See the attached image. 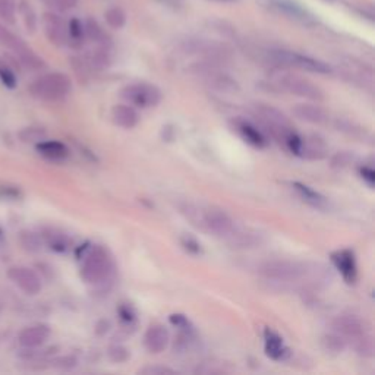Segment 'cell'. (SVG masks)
Masks as SVG:
<instances>
[{
	"instance_id": "6da1fadb",
	"label": "cell",
	"mask_w": 375,
	"mask_h": 375,
	"mask_svg": "<svg viewBox=\"0 0 375 375\" xmlns=\"http://www.w3.org/2000/svg\"><path fill=\"white\" fill-rule=\"evenodd\" d=\"M115 264L107 249L103 246H93L84 255L81 277L89 284H103L113 276Z\"/></svg>"
},
{
	"instance_id": "7a4b0ae2",
	"label": "cell",
	"mask_w": 375,
	"mask_h": 375,
	"mask_svg": "<svg viewBox=\"0 0 375 375\" xmlns=\"http://www.w3.org/2000/svg\"><path fill=\"white\" fill-rule=\"evenodd\" d=\"M30 94L43 102H60L72 91V81L65 73L52 72L37 78L30 85Z\"/></svg>"
},
{
	"instance_id": "3957f363",
	"label": "cell",
	"mask_w": 375,
	"mask_h": 375,
	"mask_svg": "<svg viewBox=\"0 0 375 375\" xmlns=\"http://www.w3.org/2000/svg\"><path fill=\"white\" fill-rule=\"evenodd\" d=\"M259 274L262 277L276 282H296L308 274L307 264L298 261L287 259H276L267 261L259 266Z\"/></svg>"
},
{
	"instance_id": "277c9868",
	"label": "cell",
	"mask_w": 375,
	"mask_h": 375,
	"mask_svg": "<svg viewBox=\"0 0 375 375\" xmlns=\"http://www.w3.org/2000/svg\"><path fill=\"white\" fill-rule=\"evenodd\" d=\"M270 56L274 64H277L280 66L296 68L312 73L331 72V68L327 64H324V62L296 52H289V50H273V52H270Z\"/></svg>"
},
{
	"instance_id": "5b68a950",
	"label": "cell",
	"mask_w": 375,
	"mask_h": 375,
	"mask_svg": "<svg viewBox=\"0 0 375 375\" xmlns=\"http://www.w3.org/2000/svg\"><path fill=\"white\" fill-rule=\"evenodd\" d=\"M120 95L123 100H127L129 104L143 109L154 107L161 102V91L156 85L147 82H136L127 85L120 91Z\"/></svg>"
},
{
	"instance_id": "8992f818",
	"label": "cell",
	"mask_w": 375,
	"mask_h": 375,
	"mask_svg": "<svg viewBox=\"0 0 375 375\" xmlns=\"http://www.w3.org/2000/svg\"><path fill=\"white\" fill-rule=\"evenodd\" d=\"M201 224L216 236H230L233 233V220L226 211L211 207L201 212Z\"/></svg>"
},
{
	"instance_id": "52a82bcc",
	"label": "cell",
	"mask_w": 375,
	"mask_h": 375,
	"mask_svg": "<svg viewBox=\"0 0 375 375\" xmlns=\"http://www.w3.org/2000/svg\"><path fill=\"white\" fill-rule=\"evenodd\" d=\"M8 277L27 295H37L42 292V279L33 268L25 266H15L8 270Z\"/></svg>"
},
{
	"instance_id": "ba28073f",
	"label": "cell",
	"mask_w": 375,
	"mask_h": 375,
	"mask_svg": "<svg viewBox=\"0 0 375 375\" xmlns=\"http://www.w3.org/2000/svg\"><path fill=\"white\" fill-rule=\"evenodd\" d=\"M280 85L291 94L312 100V102H320V100L324 98V93L317 85L304 78L295 77V75H284V77L280 78Z\"/></svg>"
},
{
	"instance_id": "9c48e42d",
	"label": "cell",
	"mask_w": 375,
	"mask_h": 375,
	"mask_svg": "<svg viewBox=\"0 0 375 375\" xmlns=\"http://www.w3.org/2000/svg\"><path fill=\"white\" fill-rule=\"evenodd\" d=\"M331 261L342 274L346 283L352 284L356 282L358 277V267H356V258L351 249H340L331 254Z\"/></svg>"
},
{
	"instance_id": "30bf717a",
	"label": "cell",
	"mask_w": 375,
	"mask_h": 375,
	"mask_svg": "<svg viewBox=\"0 0 375 375\" xmlns=\"http://www.w3.org/2000/svg\"><path fill=\"white\" fill-rule=\"evenodd\" d=\"M170 336L165 326L161 324H153L149 326L144 334V345L149 354H161L169 346Z\"/></svg>"
},
{
	"instance_id": "8fae6325",
	"label": "cell",
	"mask_w": 375,
	"mask_h": 375,
	"mask_svg": "<svg viewBox=\"0 0 375 375\" xmlns=\"http://www.w3.org/2000/svg\"><path fill=\"white\" fill-rule=\"evenodd\" d=\"M333 329L337 334L342 337H347V339H358V337L364 336L365 324L356 315H340L333 321Z\"/></svg>"
},
{
	"instance_id": "7c38bea8",
	"label": "cell",
	"mask_w": 375,
	"mask_h": 375,
	"mask_svg": "<svg viewBox=\"0 0 375 375\" xmlns=\"http://www.w3.org/2000/svg\"><path fill=\"white\" fill-rule=\"evenodd\" d=\"M50 337V329L46 324H35V326L24 329L18 336V343L25 349H35L44 345Z\"/></svg>"
},
{
	"instance_id": "4fadbf2b",
	"label": "cell",
	"mask_w": 375,
	"mask_h": 375,
	"mask_svg": "<svg viewBox=\"0 0 375 375\" xmlns=\"http://www.w3.org/2000/svg\"><path fill=\"white\" fill-rule=\"evenodd\" d=\"M293 115L304 122L312 123V125H326L329 123V113L322 107L317 104H296L293 109Z\"/></svg>"
},
{
	"instance_id": "5bb4252c",
	"label": "cell",
	"mask_w": 375,
	"mask_h": 375,
	"mask_svg": "<svg viewBox=\"0 0 375 375\" xmlns=\"http://www.w3.org/2000/svg\"><path fill=\"white\" fill-rule=\"evenodd\" d=\"M44 28L48 40L55 43L56 46H62L66 43L68 31L65 28V24L57 15L48 14L44 17Z\"/></svg>"
},
{
	"instance_id": "9a60e30c",
	"label": "cell",
	"mask_w": 375,
	"mask_h": 375,
	"mask_svg": "<svg viewBox=\"0 0 375 375\" xmlns=\"http://www.w3.org/2000/svg\"><path fill=\"white\" fill-rule=\"evenodd\" d=\"M111 119L123 129H132L138 125L140 116L136 110L129 104H116L111 109Z\"/></svg>"
},
{
	"instance_id": "2e32d148",
	"label": "cell",
	"mask_w": 375,
	"mask_h": 375,
	"mask_svg": "<svg viewBox=\"0 0 375 375\" xmlns=\"http://www.w3.org/2000/svg\"><path fill=\"white\" fill-rule=\"evenodd\" d=\"M37 152L47 160L62 161L69 157V148L60 141H40L37 144Z\"/></svg>"
},
{
	"instance_id": "e0dca14e",
	"label": "cell",
	"mask_w": 375,
	"mask_h": 375,
	"mask_svg": "<svg viewBox=\"0 0 375 375\" xmlns=\"http://www.w3.org/2000/svg\"><path fill=\"white\" fill-rule=\"evenodd\" d=\"M264 345L266 354L274 360H282L289 355V351H287V347L284 346L282 337L270 329L264 331Z\"/></svg>"
},
{
	"instance_id": "ac0fdd59",
	"label": "cell",
	"mask_w": 375,
	"mask_h": 375,
	"mask_svg": "<svg viewBox=\"0 0 375 375\" xmlns=\"http://www.w3.org/2000/svg\"><path fill=\"white\" fill-rule=\"evenodd\" d=\"M235 127H236V131L239 132V135L248 144H251L253 147H257V148H262L267 145L264 134H262L259 129H257L254 125H251L249 122L237 120L235 123Z\"/></svg>"
},
{
	"instance_id": "d6986e66",
	"label": "cell",
	"mask_w": 375,
	"mask_h": 375,
	"mask_svg": "<svg viewBox=\"0 0 375 375\" xmlns=\"http://www.w3.org/2000/svg\"><path fill=\"white\" fill-rule=\"evenodd\" d=\"M274 6H276L280 12H283L284 15L291 17L292 19L301 21L304 24H307L311 19L308 12L304 10L299 5H296L295 2H292V0H274Z\"/></svg>"
},
{
	"instance_id": "ffe728a7",
	"label": "cell",
	"mask_w": 375,
	"mask_h": 375,
	"mask_svg": "<svg viewBox=\"0 0 375 375\" xmlns=\"http://www.w3.org/2000/svg\"><path fill=\"white\" fill-rule=\"evenodd\" d=\"M43 237H44L46 244L48 245V248L53 249V251H56V253H66L71 246L69 237L65 233H62L56 229L46 230Z\"/></svg>"
},
{
	"instance_id": "44dd1931",
	"label": "cell",
	"mask_w": 375,
	"mask_h": 375,
	"mask_svg": "<svg viewBox=\"0 0 375 375\" xmlns=\"http://www.w3.org/2000/svg\"><path fill=\"white\" fill-rule=\"evenodd\" d=\"M292 186L295 188V191L299 194V196H301L304 201L308 203L309 205L317 207V208H324L327 205L326 198H324L321 194H318L317 191L311 190L309 186H307L304 183H299V182L292 183Z\"/></svg>"
},
{
	"instance_id": "7402d4cb",
	"label": "cell",
	"mask_w": 375,
	"mask_h": 375,
	"mask_svg": "<svg viewBox=\"0 0 375 375\" xmlns=\"http://www.w3.org/2000/svg\"><path fill=\"white\" fill-rule=\"evenodd\" d=\"M322 347H324V351L329 354L339 355L345 351L346 340L340 334H329L322 339Z\"/></svg>"
},
{
	"instance_id": "603a6c76",
	"label": "cell",
	"mask_w": 375,
	"mask_h": 375,
	"mask_svg": "<svg viewBox=\"0 0 375 375\" xmlns=\"http://www.w3.org/2000/svg\"><path fill=\"white\" fill-rule=\"evenodd\" d=\"M21 245L24 246V249H27L30 253H37L42 249V239L39 235H35L33 232H22Z\"/></svg>"
},
{
	"instance_id": "cb8c5ba5",
	"label": "cell",
	"mask_w": 375,
	"mask_h": 375,
	"mask_svg": "<svg viewBox=\"0 0 375 375\" xmlns=\"http://www.w3.org/2000/svg\"><path fill=\"white\" fill-rule=\"evenodd\" d=\"M0 82H2L6 89H15L18 80L15 72L6 64V62L0 60Z\"/></svg>"
},
{
	"instance_id": "d4e9b609",
	"label": "cell",
	"mask_w": 375,
	"mask_h": 375,
	"mask_svg": "<svg viewBox=\"0 0 375 375\" xmlns=\"http://www.w3.org/2000/svg\"><path fill=\"white\" fill-rule=\"evenodd\" d=\"M106 21L111 28L119 30L127 22V15H125V12L120 8H111L106 12Z\"/></svg>"
},
{
	"instance_id": "484cf974",
	"label": "cell",
	"mask_w": 375,
	"mask_h": 375,
	"mask_svg": "<svg viewBox=\"0 0 375 375\" xmlns=\"http://www.w3.org/2000/svg\"><path fill=\"white\" fill-rule=\"evenodd\" d=\"M355 349H356V352L362 356H372L374 355L372 337L368 336L367 333L364 336L358 337V339H355Z\"/></svg>"
},
{
	"instance_id": "4316f807",
	"label": "cell",
	"mask_w": 375,
	"mask_h": 375,
	"mask_svg": "<svg viewBox=\"0 0 375 375\" xmlns=\"http://www.w3.org/2000/svg\"><path fill=\"white\" fill-rule=\"evenodd\" d=\"M15 12H17L15 0H0V17H2L5 21L14 22Z\"/></svg>"
},
{
	"instance_id": "83f0119b",
	"label": "cell",
	"mask_w": 375,
	"mask_h": 375,
	"mask_svg": "<svg viewBox=\"0 0 375 375\" xmlns=\"http://www.w3.org/2000/svg\"><path fill=\"white\" fill-rule=\"evenodd\" d=\"M84 35H85V28H84V25L81 24V21L78 19H72L69 22V27H68V37L75 42V43H81L82 39H84Z\"/></svg>"
},
{
	"instance_id": "f1b7e54d",
	"label": "cell",
	"mask_w": 375,
	"mask_h": 375,
	"mask_svg": "<svg viewBox=\"0 0 375 375\" xmlns=\"http://www.w3.org/2000/svg\"><path fill=\"white\" fill-rule=\"evenodd\" d=\"M109 358L111 362H115V364H122V362L128 360L129 352L128 349H125L123 346H111L109 349Z\"/></svg>"
},
{
	"instance_id": "f546056e",
	"label": "cell",
	"mask_w": 375,
	"mask_h": 375,
	"mask_svg": "<svg viewBox=\"0 0 375 375\" xmlns=\"http://www.w3.org/2000/svg\"><path fill=\"white\" fill-rule=\"evenodd\" d=\"M47 3L50 5V8L60 10V12H65V10L73 9L75 6H77L78 0H47Z\"/></svg>"
},
{
	"instance_id": "4dcf8cb0",
	"label": "cell",
	"mask_w": 375,
	"mask_h": 375,
	"mask_svg": "<svg viewBox=\"0 0 375 375\" xmlns=\"http://www.w3.org/2000/svg\"><path fill=\"white\" fill-rule=\"evenodd\" d=\"M140 374H145V375H172L176 374V371H173L167 367H145L143 369H140Z\"/></svg>"
},
{
	"instance_id": "1f68e13d",
	"label": "cell",
	"mask_w": 375,
	"mask_h": 375,
	"mask_svg": "<svg viewBox=\"0 0 375 375\" xmlns=\"http://www.w3.org/2000/svg\"><path fill=\"white\" fill-rule=\"evenodd\" d=\"M182 245H183V248L186 249V251H190V253H192V254H199V253H201V248H199L201 245H199V244L194 239V237H191V236H185V237H182Z\"/></svg>"
},
{
	"instance_id": "d6a6232c",
	"label": "cell",
	"mask_w": 375,
	"mask_h": 375,
	"mask_svg": "<svg viewBox=\"0 0 375 375\" xmlns=\"http://www.w3.org/2000/svg\"><path fill=\"white\" fill-rule=\"evenodd\" d=\"M21 12H22V15H24L25 24H27V27H28L30 30H33V28H34V24H35V17H34V14H33V10H31L30 5L22 3Z\"/></svg>"
},
{
	"instance_id": "836d02e7",
	"label": "cell",
	"mask_w": 375,
	"mask_h": 375,
	"mask_svg": "<svg viewBox=\"0 0 375 375\" xmlns=\"http://www.w3.org/2000/svg\"><path fill=\"white\" fill-rule=\"evenodd\" d=\"M170 322L173 324V326L179 327L181 330H192L190 327V321H188V318L185 315H181V314H174L170 317Z\"/></svg>"
},
{
	"instance_id": "e575fe53",
	"label": "cell",
	"mask_w": 375,
	"mask_h": 375,
	"mask_svg": "<svg viewBox=\"0 0 375 375\" xmlns=\"http://www.w3.org/2000/svg\"><path fill=\"white\" fill-rule=\"evenodd\" d=\"M351 160L352 157L349 156L347 153H340V154H337L334 156L333 158V166H339V167H345L346 165L351 163Z\"/></svg>"
},
{
	"instance_id": "d590c367",
	"label": "cell",
	"mask_w": 375,
	"mask_h": 375,
	"mask_svg": "<svg viewBox=\"0 0 375 375\" xmlns=\"http://www.w3.org/2000/svg\"><path fill=\"white\" fill-rule=\"evenodd\" d=\"M360 174L362 178H364V181H367V183L369 186H374V182H375V172L372 167H368V166H364L360 169Z\"/></svg>"
},
{
	"instance_id": "8d00e7d4",
	"label": "cell",
	"mask_w": 375,
	"mask_h": 375,
	"mask_svg": "<svg viewBox=\"0 0 375 375\" xmlns=\"http://www.w3.org/2000/svg\"><path fill=\"white\" fill-rule=\"evenodd\" d=\"M119 312H120V315H122V320H125V321H132L134 314H132V311H131L129 307H122Z\"/></svg>"
}]
</instances>
